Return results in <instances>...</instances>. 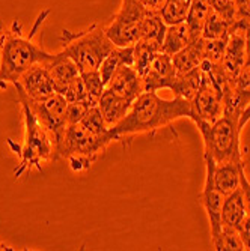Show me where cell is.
<instances>
[{
  "instance_id": "obj_1",
  "label": "cell",
  "mask_w": 250,
  "mask_h": 251,
  "mask_svg": "<svg viewBox=\"0 0 250 251\" xmlns=\"http://www.w3.org/2000/svg\"><path fill=\"white\" fill-rule=\"evenodd\" d=\"M192 118V102L175 97L166 100L157 92H142L131 104L127 115L110 128L113 142H124L139 134H152L160 128L170 126L175 121Z\"/></svg>"
},
{
  "instance_id": "obj_2",
  "label": "cell",
  "mask_w": 250,
  "mask_h": 251,
  "mask_svg": "<svg viewBox=\"0 0 250 251\" xmlns=\"http://www.w3.org/2000/svg\"><path fill=\"white\" fill-rule=\"evenodd\" d=\"M49 15V9L38 15L29 36L23 35L20 21L15 20L9 27L0 21V90L8 84L17 83L18 78L33 65L44 63L52 57L53 53H49L32 41L36 30Z\"/></svg>"
},
{
  "instance_id": "obj_3",
  "label": "cell",
  "mask_w": 250,
  "mask_h": 251,
  "mask_svg": "<svg viewBox=\"0 0 250 251\" xmlns=\"http://www.w3.org/2000/svg\"><path fill=\"white\" fill-rule=\"evenodd\" d=\"M113 142L98 107H90L84 118L65 129L59 158L70 161L74 172L89 170Z\"/></svg>"
},
{
  "instance_id": "obj_4",
  "label": "cell",
  "mask_w": 250,
  "mask_h": 251,
  "mask_svg": "<svg viewBox=\"0 0 250 251\" xmlns=\"http://www.w3.org/2000/svg\"><path fill=\"white\" fill-rule=\"evenodd\" d=\"M60 51L73 59L80 74L98 71L103 60L116 47L106 35L104 27L100 25H92L89 29L80 32L63 29L60 35Z\"/></svg>"
},
{
  "instance_id": "obj_5",
  "label": "cell",
  "mask_w": 250,
  "mask_h": 251,
  "mask_svg": "<svg viewBox=\"0 0 250 251\" xmlns=\"http://www.w3.org/2000/svg\"><path fill=\"white\" fill-rule=\"evenodd\" d=\"M240 116L224 111L213 124L193 121L203 140V155L211 156L216 164L226 161H244L240 146Z\"/></svg>"
},
{
  "instance_id": "obj_6",
  "label": "cell",
  "mask_w": 250,
  "mask_h": 251,
  "mask_svg": "<svg viewBox=\"0 0 250 251\" xmlns=\"http://www.w3.org/2000/svg\"><path fill=\"white\" fill-rule=\"evenodd\" d=\"M20 104L23 110V119H25V142L21 145H15L11 139H8V145L20 158V166L14 170L15 177H20L30 169L41 172L42 163H49L55 159L53 145L49 134L39 125L30 108L25 102Z\"/></svg>"
},
{
  "instance_id": "obj_7",
  "label": "cell",
  "mask_w": 250,
  "mask_h": 251,
  "mask_svg": "<svg viewBox=\"0 0 250 251\" xmlns=\"http://www.w3.org/2000/svg\"><path fill=\"white\" fill-rule=\"evenodd\" d=\"M18 101L25 102L30 111L33 113V116L39 122V125L45 129V132L49 134L52 145H53V152H55V159H59V149L65 135V129L68 126L66 124V100L62 94H55L50 98L44 101H35L30 100L23 90L17 89Z\"/></svg>"
},
{
  "instance_id": "obj_8",
  "label": "cell",
  "mask_w": 250,
  "mask_h": 251,
  "mask_svg": "<svg viewBox=\"0 0 250 251\" xmlns=\"http://www.w3.org/2000/svg\"><path fill=\"white\" fill-rule=\"evenodd\" d=\"M148 12L139 0H122L121 9L104 27L106 35L116 47H134L140 39Z\"/></svg>"
},
{
  "instance_id": "obj_9",
  "label": "cell",
  "mask_w": 250,
  "mask_h": 251,
  "mask_svg": "<svg viewBox=\"0 0 250 251\" xmlns=\"http://www.w3.org/2000/svg\"><path fill=\"white\" fill-rule=\"evenodd\" d=\"M192 102V118L190 121H203L213 124L224 111V94L216 80L202 70L200 83L193 97Z\"/></svg>"
},
{
  "instance_id": "obj_10",
  "label": "cell",
  "mask_w": 250,
  "mask_h": 251,
  "mask_svg": "<svg viewBox=\"0 0 250 251\" xmlns=\"http://www.w3.org/2000/svg\"><path fill=\"white\" fill-rule=\"evenodd\" d=\"M15 89L23 90L30 100L44 101L56 94L52 77L44 63H36L23 74L17 83H14Z\"/></svg>"
},
{
  "instance_id": "obj_11",
  "label": "cell",
  "mask_w": 250,
  "mask_h": 251,
  "mask_svg": "<svg viewBox=\"0 0 250 251\" xmlns=\"http://www.w3.org/2000/svg\"><path fill=\"white\" fill-rule=\"evenodd\" d=\"M176 74L172 57L165 53H158L142 75L143 92H158L162 89L170 90L175 84Z\"/></svg>"
},
{
  "instance_id": "obj_12",
  "label": "cell",
  "mask_w": 250,
  "mask_h": 251,
  "mask_svg": "<svg viewBox=\"0 0 250 251\" xmlns=\"http://www.w3.org/2000/svg\"><path fill=\"white\" fill-rule=\"evenodd\" d=\"M207 167V179L211 180L213 187L223 196L229 194L240 187V173L244 169V161H226L216 164L211 156L203 155Z\"/></svg>"
},
{
  "instance_id": "obj_13",
  "label": "cell",
  "mask_w": 250,
  "mask_h": 251,
  "mask_svg": "<svg viewBox=\"0 0 250 251\" xmlns=\"http://www.w3.org/2000/svg\"><path fill=\"white\" fill-rule=\"evenodd\" d=\"M247 32L246 29H232L226 44V50L222 62V68L224 71L226 78L234 87V83L241 71V68L246 62V51H247Z\"/></svg>"
},
{
  "instance_id": "obj_14",
  "label": "cell",
  "mask_w": 250,
  "mask_h": 251,
  "mask_svg": "<svg viewBox=\"0 0 250 251\" xmlns=\"http://www.w3.org/2000/svg\"><path fill=\"white\" fill-rule=\"evenodd\" d=\"M249 102H250V38L247 36L246 62L234 83L231 95L224 101V111L235 113V115L241 116L243 110L247 107Z\"/></svg>"
},
{
  "instance_id": "obj_15",
  "label": "cell",
  "mask_w": 250,
  "mask_h": 251,
  "mask_svg": "<svg viewBox=\"0 0 250 251\" xmlns=\"http://www.w3.org/2000/svg\"><path fill=\"white\" fill-rule=\"evenodd\" d=\"M106 89L116 94L131 102L138 100V97L143 92L142 77L139 73L130 65H124L113 74L110 81L106 84Z\"/></svg>"
},
{
  "instance_id": "obj_16",
  "label": "cell",
  "mask_w": 250,
  "mask_h": 251,
  "mask_svg": "<svg viewBox=\"0 0 250 251\" xmlns=\"http://www.w3.org/2000/svg\"><path fill=\"white\" fill-rule=\"evenodd\" d=\"M44 66L47 68V71L52 77L56 92L62 95L66 92L68 86L80 75L79 68L73 62V59L65 56L62 51L52 54V57L47 62H44Z\"/></svg>"
},
{
  "instance_id": "obj_17",
  "label": "cell",
  "mask_w": 250,
  "mask_h": 251,
  "mask_svg": "<svg viewBox=\"0 0 250 251\" xmlns=\"http://www.w3.org/2000/svg\"><path fill=\"white\" fill-rule=\"evenodd\" d=\"M223 194L220 191H217L211 180L205 177V185H203L202 193L199 194V201L203 206L208 217V223H210V236H211V242L213 245L217 242L220 232H222V204H223Z\"/></svg>"
},
{
  "instance_id": "obj_18",
  "label": "cell",
  "mask_w": 250,
  "mask_h": 251,
  "mask_svg": "<svg viewBox=\"0 0 250 251\" xmlns=\"http://www.w3.org/2000/svg\"><path fill=\"white\" fill-rule=\"evenodd\" d=\"M131 101L110 92V90L104 89V92L98 101V108L104 118V122L109 128L115 126L131 108Z\"/></svg>"
},
{
  "instance_id": "obj_19",
  "label": "cell",
  "mask_w": 250,
  "mask_h": 251,
  "mask_svg": "<svg viewBox=\"0 0 250 251\" xmlns=\"http://www.w3.org/2000/svg\"><path fill=\"white\" fill-rule=\"evenodd\" d=\"M205 59L203 56V38L190 42L186 49L172 56V62L178 74H184L199 68Z\"/></svg>"
},
{
  "instance_id": "obj_20",
  "label": "cell",
  "mask_w": 250,
  "mask_h": 251,
  "mask_svg": "<svg viewBox=\"0 0 250 251\" xmlns=\"http://www.w3.org/2000/svg\"><path fill=\"white\" fill-rule=\"evenodd\" d=\"M247 215L246 209V200L243 194L241 185L226 194L223 197V204H222V221L223 224H228L232 227H238V224L244 220Z\"/></svg>"
},
{
  "instance_id": "obj_21",
  "label": "cell",
  "mask_w": 250,
  "mask_h": 251,
  "mask_svg": "<svg viewBox=\"0 0 250 251\" xmlns=\"http://www.w3.org/2000/svg\"><path fill=\"white\" fill-rule=\"evenodd\" d=\"M133 62H134V47H115L100 65L98 71H100L103 83L107 84L110 78L113 77V74H115L121 66L124 65L133 66Z\"/></svg>"
},
{
  "instance_id": "obj_22",
  "label": "cell",
  "mask_w": 250,
  "mask_h": 251,
  "mask_svg": "<svg viewBox=\"0 0 250 251\" xmlns=\"http://www.w3.org/2000/svg\"><path fill=\"white\" fill-rule=\"evenodd\" d=\"M193 41L194 39L190 35V30L186 25V21L178 23V25H173V26H167L166 33H165V39H163L162 53L172 57L178 51L186 49L187 45Z\"/></svg>"
},
{
  "instance_id": "obj_23",
  "label": "cell",
  "mask_w": 250,
  "mask_h": 251,
  "mask_svg": "<svg viewBox=\"0 0 250 251\" xmlns=\"http://www.w3.org/2000/svg\"><path fill=\"white\" fill-rule=\"evenodd\" d=\"M210 12H211V6L207 0H193L192 2V6L186 18V25L194 41L202 36V30H203V26H205V21Z\"/></svg>"
},
{
  "instance_id": "obj_24",
  "label": "cell",
  "mask_w": 250,
  "mask_h": 251,
  "mask_svg": "<svg viewBox=\"0 0 250 251\" xmlns=\"http://www.w3.org/2000/svg\"><path fill=\"white\" fill-rule=\"evenodd\" d=\"M200 77H202V68L200 66L193 71L184 73V74H176L175 84L170 90L175 94V97L192 101L194 94H196V90H197V86L200 83Z\"/></svg>"
},
{
  "instance_id": "obj_25",
  "label": "cell",
  "mask_w": 250,
  "mask_h": 251,
  "mask_svg": "<svg viewBox=\"0 0 250 251\" xmlns=\"http://www.w3.org/2000/svg\"><path fill=\"white\" fill-rule=\"evenodd\" d=\"M232 25H234V21L223 18L222 15H219L217 12H214L211 9L208 18L205 21V26H203V30H202V38L220 39L224 36H229V33L232 30Z\"/></svg>"
},
{
  "instance_id": "obj_26",
  "label": "cell",
  "mask_w": 250,
  "mask_h": 251,
  "mask_svg": "<svg viewBox=\"0 0 250 251\" xmlns=\"http://www.w3.org/2000/svg\"><path fill=\"white\" fill-rule=\"evenodd\" d=\"M193 0H166L160 15L166 26H173L178 23H183L187 18L189 9Z\"/></svg>"
},
{
  "instance_id": "obj_27",
  "label": "cell",
  "mask_w": 250,
  "mask_h": 251,
  "mask_svg": "<svg viewBox=\"0 0 250 251\" xmlns=\"http://www.w3.org/2000/svg\"><path fill=\"white\" fill-rule=\"evenodd\" d=\"M214 250L219 251H240V250H246L244 244L240 238V233L237 230V227L223 224L222 226V232L220 236L217 239V242L213 245Z\"/></svg>"
},
{
  "instance_id": "obj_28",
  "label": "cell",
  "mask_w": 250,
  "mask_h": 251,
  "mask_svg": "<svg viewBox=\"0 0 250 251\" xmlns=\"http://www.w3.org/2000/svg\"><path fill=\"white\" fill-rule=\"evenodd\" d=\"M84 87H86V92H87V100L90 102L92 107L98 105V101L104 92L106 84L101 80L100 71H90V73H83L82 74Z\"/></svg>"
},
{
  "instance_id": "obj_29",
  "label": "cell",
  "mask_w": 250,
  "mask_h": 251,
  "mask_svg": "<svg viewBox=\"0 0 250 251\" xmlns=\"http://www.w3.org/2000/svg\"><path fill=\"white\" fill-rule=\"evenodd\" d=\"M228 38L224 36L220 39H205L203 38V56H205V62L219 65L223 62L224 50H226V44H228Z\"/></svg>"
},
{
  "instance_id": "obj_30",
  "label": "cell",
  "mask_w": 250,
  "mask_h": 251,
  "mask_svg": "<svg viewBox=\"0 0 250 251\" xmlns=\"http://www.w3.org/2000/svg\"><path fill=\"white\" fill-rule=\"evenodd\" d=\"M235 3V20L232 29H250V0H234Z\"/></svg>"
},
{
  "instance_id": "obj_31",
  "label": "cell",
  "mask_w": 250,
  "mask_h": 251,
  "mask_svg": "<svg viewBox=\"0 0 250 251\" xmlns=\"http://www.w3.org/2000/svg\"><path fill=\"white\" fill-rule=\"evenodd\" d=\"M63 97H65L66 102H89L87 92H86V87H84L82 74L70 86H68V89H66V92L63 94Z\"/></svg>"
},
{
  "instance_id": "obj_32",
  "label": "cell",
  "mask_w": 250,
  "mask_h": 251,
  "mask_svg": "<svg viewBox=\"0 0 250 251\" xmlns=\"http://www.w3.org/2000/svg\"><path fill=\"white\" fill-rule=\"evenodd\" d=\"M92 107L89 102H68L66 105V124L73 125L80 122L84 115L89 111V108Z\"/></svg>"
},
{
  "instance_id": "obj_33",
  "label": "cell",
  "mask_w": 250,
  "mask_h": 251,
  "mask_svg": "<svg viewBox=\"0 0 250 251\" xmlns=\"http://www.w3.org/2000/svg\"><path fill=\"white\" fill-rule=\"evenodd\" d=\"M211 9L222 15L223 18L234 21L235 20V3L234 0H207Z\"/></svg>"
},
{
  "instance_id": "obj_34",
  "label": "cell",
  "mask_w": 250,
  "mask_h": 251,
  "mask_svg": "<svg viewBox=\"0 0 250 251\" xmlns=\"http://www.w3.org/2000/svg\"><path fill=\"white\" fill-rule=\"evenodd\" d=\"M237 230L240 233V238L244 244L246 250H250V215H246L244 220L238 224Z\"/></svg>"
},
{
  "instance_id": "obj_35",
  "label": "cell",
  "mask_w": 250,
  "mask_h": 251,
  "mask_svg": "<svg viewBox=\"0 0 250 251\" xmlns=\"http://www.w3.org/2000/svg\"><path fill=\"white\" fill-rule=\"evenodd\" d=\"M240 185L243 188V194H244V200H246L247 215H250V180L247 179L244 169H241V173H240Z\"/></svg>"
},
{
  "instance_id": "obj_36",
  "label": "cell",
  "mask_w": 250,
  "mask_h": 251,
  "mask_svg": "<svg viewBox=\"0 0 250 251\" xmlns=\"http://www.w3.org/2000/svg\"><path fill=\"white\" fill-rule=\"evenodd\" d=\"M139 2L149 12H160L166 3V0H139Z\"/></svg>"
},
{
  "instance_id": "obj_37",
  "label": "cell",
  "mask_w": 250,
  "mask_h": 251,
  "mask_svg": "<svg viewBox=\"0 0 250 251\" xmlns=\"http://www.w3.org/2000/svg\"><path fill=\"white\" fill-rule=\"evenodd\" d=\"M249 121H250V102H249V104H247V107L243 110L241 116H240V119H238V126H240V129H243Z\"/></svg>"
},
{
  "instance_id": "obj_38",
  "label": "cell",
  "mask_w": 250,
  "mask_h": 251,
  "mask_svg": "<svg viewBox=\"0 0 250 251\" xmlns=\"http://www.w3.org/2000/svg\"><path fill=\"white\" fill-rule=\"evenodd\" d=\"M247 36L250 38V29H249V32H247Z\"/></svg>"
}]
</instances>
